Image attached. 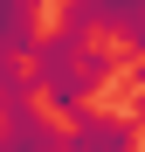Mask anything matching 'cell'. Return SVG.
Instances as JSON below:
<instances>
[{
	"instance_id": "cell-2",
	"label": "cell",
	"mask_w": 145,
	"mask_h": 152,
	"mask_svg": "<svg viewBox=\"0 0 145 152\" xmlns=\"http://www.w3.org/2000/svg\"><path fill=\"white\" fill-rule=\"evenodd\" d=\"M62 138H69V124L48 104L35 118H21V124H0V152H62Z\"/></svg>"
},
{
	"instance_id": "cell-4",
	"label": "cell",
	"mask_w": 145,
	"mask_h": 152,
	"mask_svg": "<svg viewBox=\"0 0 145 152\" xmlns=\"http://www.w3.org/2000/svg\"><path fill=\"white\" fill-rule=\"evenodd\" d=\"M138 118H145V90H138Z\"/></svg>"
},
{
	"instance_id": "cell-1",
	"label": "cell",
	"mask_w": 145,
	"mask_h": 152,
	"mask_svg": "<svg viewBox=\"0 0 145 152\" xmlns=\"http://www.w3.org/2000/svg\"><path fill=\"white\" fill-rule=\"evenodd\" d=\"M62 152H138V124L125 118V111H76L69 118V138H62Z\"/></svg>"
},
{
	"instance_id": "cell-3",
	"label": "cell",
	"mask_w": 145,
	"mask_h": 152,
	"mask_svg": "<svg viewBox=\"0 0 145 152\" xmlns=\"http://www.w3.org/2000/svg\"><path fill=\"white\" fill-rule=\"evenodd\" d=\"M117 48H125V56H138V62H145V7H138V14L125 21V35H117Z\"/></svg>"
}]
</instances>
